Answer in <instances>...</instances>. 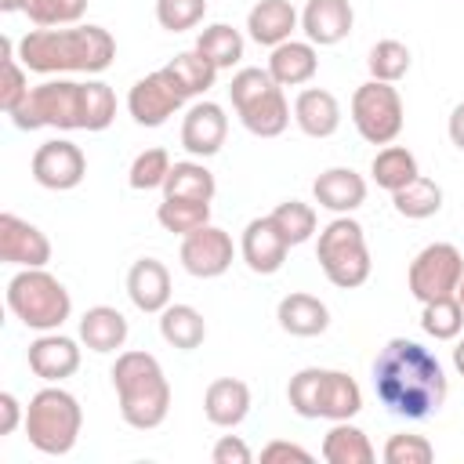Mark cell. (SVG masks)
I'll return each instance as SVG.
<instances>
[{
    "label": "cell",
    "instance_id": "cell-1",
    "mask_svg": "<svg viewBox=\"0 0 464 464\" xmlns=\"http://www.w3.org/2000/svg\"><path fill=\"white\" fill-rule=\"evenodd\" d=\"M373 392L388 413L424 420L442 410L450 381L435 352L410 337H392L373 359Z\"/></svg>",
    "mask_w": 464,
    "mask_h": 464
},
{
    "label": "cell",
    "instance_id": "cell-2",
    "mask_svg": "<svg viewBox=\"0 0 464 464\" xmlns=\"http://www.w3.org/2000/svg\"><path fill=\"white\" fill-rule=\"evenodd\" d=\"M116 120V94L102 80H44L11 112L18 130H105Z\"/></svg>",
    "mask_w": 464,
    "mask_h": 464
},
{
    "label": "cell",
    "instance_id": "cell-3",
    "mask_svg": "<svg viewBox=\"0 0 464 464\" xmlns=\"http://www.w3.org/2000/svg\"><path fill=\"white\" fill-rule=\"evenodd\" d=\"M116 58V40L102 25H58V29H29L18 40V62L29 72H105Z\"/></svg>",
    "mask_w": 464,
    "mask_h": 464
},
{
    "label": "cell",
    "instance_id": "cell-4",
    "mask_svg": "<svg viewBox=\"0 0 464 464\" xmlns=\"http://www.w3.org/2000/svg\"><path fill=\"white\" fill-rule=\"evenodd\" d=\"M112 388L120 402V417L138 428L152 431L170 413V384L152 352H120L112 362Z\"/></svg>",
    "mask_w": 464,
    "mask_h": 464
},
{
    "label": "cell",
    "instance_id": "cell-5",
    "mask_svg": "<svg viewBox=\"0 0 464 464\" xmlns=\"http://www.w3.org/2000/svg\"><path fill=\"white\" fill-rule=\"evenodd\" d=\"M290 410L304 420H352L362 410V392L352 373L326 370V366H304L286 384Z\"/></svg>",
    "mask_w": 464,
    "mask_h": 464
},
{
    "label": "cell",
    "instance_id": "cell-6",
    "mask_svg": "<svg viewBox=\"0 0 464 464\" xmlns=\"http://www.w3.org/2000/svg\"><path fill=\"white\" fill-rule=\"evenodd\" d=\"M80 428H83L80 399L72 392H65L62 384L40 388L25 406V435L33 442V450H40L47 457H65L76 446Z\"/></svg>",
    "mask_w": 464,
    "mask_h": 464
},
{
    "label": "cell",
    "instance_id": "cell-7",
    "mask_svg": "<svg viewBox=\"0 0 464 464\" xmlns=\"http://www.w3.org/2000/svg\"><path fill=\"white\" fill-rule=\"evenodd\" d=\"M228 98L239 123L254 138H279L290 127V105L268 69H257V65L239 69L228 83Z\"/></svg>",
    "mask_w": 464,
    "mask_h": 464
},
{
    "label": "cell",
    "instance_id": "cell-8",
    "mask_svg": "<svg viewBox=\"0 0 464 464\" xmlns=\"http://www.w3.org/2000/svg\"><path fill=\"white\" fill-rule=\"evenodd\" d=\"M7 308L29 330H58L72 315V297L47 268H22L7 283Z\"/></svg>",
    "mask_w": 464,
    "mask_h": 464
},
{
    "label": "cell",
    "instance_id": "cell-9",
    "mask_svg": "<svg viewBox=\"0 0 464 464\" xmlns=\"http://www.w3.org/2000/svg\"><path fill=\"white\" fill-rule=\"evenodd\" d=\"M315 257H319V268L323 276L341 286V290H355L370 279V246H366V232L355 218L348 214H337L323 232H319V243H315Z\"/></svg>",
    "mask_w": 464,
    "mask_h": 464
},
{
    "label": "cell",
    "instance_id": "cell-10",
    "mask_svg": "<svg viewBox=\"0 0 464 464\" xmlns=\"http://www.w3.org/2000/svg\"><path fill=\"white\" fill-rule=\"evenodd\" d=\"M352 123H355L362 141L392 145L402 134V123H406L402 98H399L395 83L366 80L362 87H355V94H352Z\"/></svg>",
    "mask_w": 464,
    "mask_h": 464
},
{
    "label": "cell",
    "instance_id": "cell-11",
    "mask_svg": "<svg viewBox=\"0 0 464 464\" xmlns=\"http://www.w3.org/2000/svg\"><path fill=\"white\" fill-rule=\"evenodd\" d=\"M460 279H464V254L453 243H428L406 268V286L420 304L453 297Z\"/></svg>",
    "mask_w": 464,
    "mask_h": 464
},
{
    "label": "cell",
    "instance_id": "cell-12",
    "mask_svg": "<svg viewBox=\"0 0 464 464\" xmlns=\"http://www.w3.org/2000/svg\"><path fill=\"white\" fill-rule=\"evenodd\" d=\"M185 91L178 87V80L167 69H156L149 76H141L130 94H127V112L134 116V123L141 127H163L181 105H185Z\"/></svg>",
    "mask_w": 464,
    "mask_h": 464
},
{
    "label": "cell",
    "instance_id": "cell-13",
    "mask_svg": "<svg viewBox=\"0 0 464 464\" xmlns=\"http://www.w3.org/2000/svg\"><path fill=\"white\" fill-rule=\"evenodd\" d=\"M87 174V156L76 141L51 138L33 152V181L51 188V192H69L83 181Z\"/></svg>",
    "mask_w": 464,
    "mask_h": 464
},
{
    "label": "cell",
    "instance_id": "cell-14",
    "mask_svg": "<svg viewBox=\"0 0 464 464\" xmlns=\"http://www.w3.org/2000/svg\"><path fill=\"white\" fill-rule=\"evenodd\" d=\"M232 254H236L232 236L225 228H218V225H203V228L181 236V250H178L181 268L188 276H196V279H218V276H225L228 265H232Z\"/></svg>",
    "mask_w": 464,
    "mask_h": 464
},
{
    "label": "cell",
    "instance_id": "cell-15",
    "mask_svg": "<svg viewBox=\"0 0 464 464\" xmlns=\"http://www.w3.org/2000/svg\"><path fill=\"white\" fill-rule=\"evenodd\" d=\"M0 261L18 265V268H47L51 239L33 221L4 210L0 214Z\"/></svg>",
    "mask_w": 464,
    "mask_h": 464
},
{
    "label": "cell",
    "instance_id": "cell-16",
    "mask_svg": "<svg viewBox=\"0 0 464 464\" xmlns=\"http://www.w3.org/2000/svg\"><path fill=\"white\" fill-rule=\"evenodd\" d=\"M228 134V116L218 102H196L188 105L185 120H181V149L196 160H207L214 152H221Z\"/></svg>",
    "mask_w": 464,
    "mask_h": 464
},
{
    "label": "cell",
    "instance_id": "cell-17",
    "mask_svg": "<svg viewBox=\"0 0 464 464\" xmlns=\"http://www.w3.org/2000/svg\"><path fill=\"white\" fill-rule=\"evenodd\" d=\"M239 254H243V261H246L250 272L272 276V272L283 268V261H286V254H290V243L283 239V232L276 228V221L265 214V218L246 221L243 239H239Z\"/></svg>",
    "mask_w": 464,
    "mask_h": 464
},
{
    "label": "cell",
    "instance_id": "cell-18",
    "mask_svg": "<svg viewBox=\"0 0 464 464\" xmlns=\"http://www.w3.org/2000/svg\"><path fill=\"white\" fill-rule=\"evenodd\" d=\"M29 370L47 384H62L65 377H72L80 370V344L58 330L40 334L29 344Z\"/></svg>",
    "mask_w": 464,
    "mask_h": 464
},
{
    "label": "cell",
    "instance_id": "cell-19",
    "mask_svg": "<svg viewBox=\"0 0 464 464\" xmlns=\"http://www.w3.org/2000/svg\"><path fill=\"white\" fill-rule=\"evenodd\" d=\"M127 297L138 312L160 315L170 304V272L156 257H138L127 272Z\"/></svg>",
    "mask_w": 464,
    "mask_h": 464
},
{
    "label": "cell",
    "instance_id": "cell-20",
    "mask_svg": "<svg viewBox=\"0 0 464 464\" xmlns=\"http://www.w3.org/2000/svg\"><path fill=\"white\" fill-rule=\"evenodd\" d=\"M355 11L348 0H308L301 11V29L315 47H334L352 33Z\"/></svg>",
    "mask_w": 464,
    "mask_h": 464
},
{
    "label": "cell",
    "instance_id": "cell-21",
    "mask_svg": "<svg viewBox=\"0 0 464 464\" xmlns=\"http://www.w3.org/2000/svg\"><path fill=\"white\" fill-rule=\"evenodd\" d=\"M312 196L323 210L334 214H352L366 203V181L352 167H330L312 181Z\"/></svg>",
    "mask_w": 464,
    "mask_h": 464
},
{
    "label": "cell",
    "instance_id": "cell-22",
    "mask_svg": "<svg viewBox=\"0 0 464 464\" xmlns=\"http://www.w3.org/2000/svg\"><path fill=\"white\" fill-rule=\"evenodd\" d=\"M203 413L214 428H236L250 413V388L239 377H218L203 392Z\"/></svg>",
    "mask_w": 464,
    "mask_h": 464
},
{
    "label": "cell",
    "instance_id": "cell-23",
    "mask_svg": "<svg viewBox=\"0 0 464 464\" xmlns=\"http://www.w3.org/2000/svg\"><path fill=\"white\" fill-rule=\"evenodd\" d=\"M301 14L294 11L290 0H257L246 14V33L261 47H279L283 40H294Z\"/></svg>",
    "mask_w": 464,
    "mask_h": 464
},
{
    "label": "cell",
    "instance_id": "cell-24",
    "mask_svg": "<svg viewBox=\"0 0 464 464\" xmlns=\"http://www.w3.org/2000/svg\"><path fill=\"white\" fill-rule=\"evenodd\" d=\"M294 123L308 138H330L341 127V102L326 87H304L294 98Z\"/></svg>",
    "mask_w": 464,
    "mask_h": 464
},
{
    "label": "cell",
    "instance_id": "cell-25",
    "mask_svg": "<svg viewBox=\"0 0 464 464\" xmlns=\"http://www.w3.org/2000/svg\"><path fill=\"white\" fill-rule=\"evenodd\" d=\"M268 72L279 87H301L319 72V54L312 40H283L268 54Z\"/></svg>",
    "mask_w": 464,
    "mask_h": 464
},
{
    "label": "cell",
    "instance_id": "cell-26",
    "mask_svg": "<svg viewBox=\"0 0 464 464\" xmlns=\"http://www.w3.org/2000/svg\"><path fill=\"white\" fill-rule=\"evenodd\" d=\"M127 334H130V326H127L123 312L112 308V304H94V308H87L80 315V341L91 352H98V355L123 348L127 344Z\"/></svg>",
    "mask_w": 464,
    "mask_h": 464
},
{
    "label": "cell",
    "instance_id": "cell-27",
    "mask_svg": "<svg viewBox=\"0 0 464 464\" xmlns=\"http://www.w3.org/2000/svg\"><path fill=\"white\" fill-rule=\"evenodd\" d=\"M276 319L294 337H319L330 326V308L315 294H286L276 308Z\"/></svg>",
    "mask_w": 464,
    "mask_h": 464
},
{
    "label": "cell",
    "instance_id": "cell-28",
    "mask_svg": "<svg viewBox=\"0 0 464 464\" xmlns=\"http://www.w3.org/2000/svg\"><path fill=\"white\" fill-rule=\"evenodd\" d=\"M323 460L326 464H373L377 450L370 446L362 428H355L348 420H334V428L323 439Z\"/></svg>",
    "mask_w": 464,
    "mask_h": 464
},
{
    "label": "cell",
    "instance_id": "cell-29",
    "mask_svg": "<svg viewBox=\"0 0 464 464\" xmlns=\"http://www.w3.org/2000/svg\"><path fill=\"white\" fill-rule=\"evenodd\" d=\"M160 337L170 344V348H181V352H192L203 344L207 337V319L199 308L192 304H167L160 312Z\"/></svg>",
    "mask_w": 464,
    "mask_h": 464
},
{
    "label": "cell",
    "instance_id": "cell-30",
    "mask_svg": "<svg viewBox=\"0 0 464 464\" xmlns=\"http://www.w3.org/2000/svg\"><path fill=\"white\" fill-rule=\"evenodd\" d=\"M214 192H218V181L199 160L174 163L167 181H163V196H170V199H203V203H210Z\"/></svg>",
    "mask_w": 464,
    "mask_h": 464
},
{
    "label": "cell",
    "instance_id": "cell-31",
    "mask_svg": "<svg viewBox=\"0 0 464 464\" xmlns=\"http://www.w3.org/2000/svg\"><path fill=\"white\" fill-rule=\"evenodd\" d=\"M370 174H373L377 188L399 192L402 185H410V181L420 174V167H417V156H413L406 145H384V149L373 156Z\"/></svg>",
    "mask_w": 464,
    "mask_h": 464
},
{
    "label": "cell",
    "instance_id": "cell-32",
    "mask_svg": "<svg viewBox=\"0 0 464 464\" xmlns=\"http://www.w3.org/2000/svg\"><path fill=\"white\" fill-rule=\"evenodd\" d=\"M174 80H178V87L185 91V98H199V94H207L210 87H214V80H218V65L210 62V58H203L196 47L192 51H181V54H174L167 65H163Z\"/></svg>",
    "mask_w": 464,
    "mask_h": 464
},
{
    "label": "cell",
    "instance_id": "cell-33",
    "mask_svg": "<svg viewBox=\"0 0 464 464\" xmlns=\"http://www.w3.org/2000/svg\"><path fill=\"white\" fill-rule=\"evenodd\" d=\"M392 203H395V210H399L402 218L424 221V218H431V214L442 210V188H439V181L417 174L410 185H402L399 192H392Z\"/></svg>",
    "mask_w": 464,
    "mask_h": 464
},
{
    "label": "cell",
    "instance_id": "cell-34",
    "mask_svg": "<svg viewBox=\"0 0 464 464\" xmlns=\"http://www.w3.org/2000/svg\"><path fill=\"white\" fill-rule=\"evenodd\" d=\"M196 51H199L203 58H210L218 69H232V65H239V58H243V33L232 29L228 22H214V25H207V29L196 36Z\"/></svg>",
    "mask_w": 464,
    "mask_h": 464
},
{
    "label": "cell",
    "instance_id": "cell-35",
    "mask_svg": "<svg viewBox=\"0 0 464 464\" xmlns=\"http://www.w3.org/2000/svg\"><path fill=\"white\" fill-rule=\"evenodd\" d=\"M156 221H160L167 232H174V236H188V232L210 225V203H203V199H170V196H163V203L156 207Z\"/></svg>",
    "mask_w": 464,
    "mask_h": 464
},
{
    "label": "cell",
    "instance_id": "cell-36",
    "mask_svg": "<svg viewBox=\"0 0 464 464\" xmlns=\"http://www.w3.org/2000/svg\"><path fill=\"white\" fill-rule=\"evenodd\" d=\"M420 330L435 341H457L460 330H464V308L453 297H439V301H428L420 308Z\"/></svg>",
    "mask_w": 464,
    "mask_h": 464
},
{
    "label": "cell",
    "instance_id": "cell-37",
    "mask_svg": "<svg viewBox=\"0 0 464 464\" xmlns=\"http://www.w3.org/2000/svg\"><path fill=\"white\" fill-rule=\"evenodd\" d=\"M410 47L402 40H377L370 47V58H366V69H370V80H381V83H399L406 72H410Z\"/></svg>",
    "mask_w": 464,
    "mask_h": 464
},
{
    "label": "cell",
    "instance_id": "cell-38",
    "mask_svg": "<svg viewBox=\"0 0 464 464\" xmlns=\"http://www.w3.org/2000/svg\"><path fill=\"white\" fill-rule=\"evenodd\" d=\"M0 51H4V83H0V109L11 116L22 102H25V94L33 91L29 87V69L18 62V44L11 40V36H4L0 40Z\"/></svg>",
    "mask_w": 464,
    "mask_h": 464
},
{
    "label": "cell",
    "instance_id": "cell-39",
    "mask_svg": "<svg viewBox=\"0 0 464 464\" xmlns=\"http://www.w3.org/2000/svg\"><path fill=\"white\" fill-rule=\"evenodd\" d=\"M268 218L276 221V228L283 232V239H286L290 246H301V243H308V239L315 236V207H312V203L286 199V203H279Z\"/></svg>",
    "mask_w": 464,
    "mask_h": 464
},
{
    "label": "cell",
    "instance_id": "cell-40",
    "mask_svg": "<svg viewBox=\"0 0 464 464\" xmlns=\"http://www.w3.org/2000/svg\"><path fill=\"white\" fill-rule=\"evenodd\" d=\"M22 11L29 14L33 25L58 29V25H76L87 11V0H22Z\"/></svg>",
    "mask_w": 464,
    "mask_h": 464
},
{
    "label": "cell",
    "instance_id": "cell-41",
    "mask_svg": "<svg viewBox=\"0 0 464 464\" xmlns=\"http://www.w3.org/2000/svg\"><path fill=\"white\" fill-rule=\"evenodd\" d=\"M170 152L167 149H145L134 156L130 170H127V181L134 192H149V188H163L167 174H170Z\"/></svg>",
    "mask_w": 464,
    "mask_h": 464
},
{
    "label": "cell",
    "instance_id": "cell-42",
    "mask_svg": "<svg viewBox=\"0 0 464 464\" xmlns=\"http://www.w3.org/2000/svg\"><path fill=\"white\" fill-rule=\"evenodd\" d=\"M381 457H384V464H431L435 460V446L424 435L399 431V435H388Z\"/></svg>",
    "mask_w": 464,
    "mask_h": 464
},
{
    "label": "cell",
    "instance_id": "cell-43",
    "mask_svg": "<svg viewBox=\"0 0 464 464\" xmlns=\"http://www.w3.org/2000/svg\"><path fill=\"white\" fill-rule=\"evenodd\" d=\"M207 14V0H156V22L167 33L196 29Z\"/></svg>",
    "mask_w": 464,
    "mask_h": 464
},
{
    "label": "cell",
    "instance_id": "cell-44",
    "mask_svg": "<svg viewBox=\"0 0 464 464\" xmlns=\"http://www.w3.org/2000/svg\"><path fill=\"white\" fill-rule=\"evenodd\" d=\"M210 460L214 464H250L254 460V450L239 439V435H221L210 450Z\"/></svg>",
    "mask_w": 464,
    "mask_h": 464
},
{
    "label": "cell",
    "instance_id": "cell-45",
    "mask_svg": "<svg viewBox=\"0 0 464 464\" xmlns=\"http://www.w3.org/2000/svg\"><path fill=\"white\" fill-rule=\"evenodd\" d=\"M261 460H265V464H276V460H301V464H308L312 453H308L304 446H297V442H283V439H276V442H268V446L261 450Z\"/></svg>",
    "mask_w": 464,
    "mask_h": 464
},
{
    "label": "cell",
    "instance_id": "cell-46",
    "mask_svg": "<svg viewBox=\"0 0 464 464\" xmlns=\"http://www.w3.org/2000/svg\"><path fill=\"white\" fill-rule=\"evenodd\" d=\"M25 424V410L11 392H0V435H14V428Z\"/></svg>",
    "mask_w": 464,
    "mask_h": 464
},
{
    "label": "cell",
    "instance_id": "cell-47",
    "mask_svg": "<svg viewBox=\"0 0 464 464\" xmlns=\"http://www.w3.org/2000/svg\"><path fill=\"white\" fill-rule=\"evenodd\" d=\"M446 130H450V141L464 152V102L460 105H453V112H450V123H446Z\"/></svg>",
    "mask_w": 464,
    "mask_h": 464
},
{
    "label": "cell",
    "instance_id": "cell-48",
    "mask_svg": "<svg viewBox=\"0 0 464 464\" xmlns=\"http://www.w3.org/2000/svg\"><path fill=\"white\" fill-rule=\"evenodd\" d=\"M453 370L464 377V337L457 341V348H453Z\"/></svg>",
    "mask_w": 464,
    "mask_h": 464
},
{
    "label": "cell",
    "instance_id": "cell-49",
    "mask_svg": "<svg viewBox=\"0 0 464 464\" xmlns=\"http://www.w3.org/2000/svg\"><path fill=\"white\" fill-rule=\"evenodd\" d=\"M0 11H7V14L11 11H22V0H0Z\"/></svg>",
    "mask_w": 464,
    "mask_h": 464
},
{
    "label": "cell",
    "instance_id": "cell-50",
    "mask_svg": "<svg viewBox=\"0 0 464 464\" xmlns=\"http://www.w3.org/2000/svg\"><path fill=\"white\" fill-rule=\"evenodd\" d=\"M457 301H460V308H464V279H460V286H457Z\"/></svg>",
    "mask_w": 464,
    "mask_h": 464
}]
</instances>
